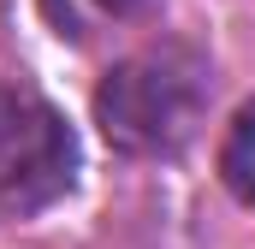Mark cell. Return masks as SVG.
<instances>
[{
  "mask_svg": "<svg viewBox=\"0 0 255 249\" xmlns=\"http://www.w3.org/2000/svg\"><path fill=\"white\" fill-rule=\"evenodd\" d=\"M220 184L232 190L244 208H255V101L232 119L226 142H220Z\"/></svg>",
  "mask_w": 255,
  "mask_h": 249,
  "instance_id": "4",
  "label": "cell"
},
{
  "mask_svg": "<svg viewBox=\"0 0 255 249\" xmlns=\"http://www.w3.org/2000/svg\"><path fill=\"white\" fill-rule=\"evenodd\" d=\"M214 95V65L190 42H148L95 89V124L130 160H166L196 136Z\"/></svg>",
  "mask_w": 255,
  "mask_h": 249,
  "instance_id": "1",
  "label": "cell"
},
{
  "mask_svg": "<svg viewBox=\"0 0 255 249\" xmlns=\"http://www.w3.org/2000/svg\"><path fill=\"white\" fill-rule=\"evenodd\" d=\"M48 30L60 42H95L101 30H119L130 18H142L154 0H36Z\"/></svg>",
  "mask_w": 255,
  "mask_h": 249,
  "instance_id": "3",
  "label": "cell"
},
{
  "mask_svg": "<svg viewBox=\"0 0 255 249\" xmlns=\"http://www.w3.org/2000/svg\"><path fill=\"white\" fill-rule=\"evenodd\" d=\"M77 178L71 124L24 83H0V214L24 220L54 208Z\"/></svg>",
  "mask_w": 255,
  "mask_h": 249,
  "instance_id": "2",
  "label": "cell"
}]
</instances>
